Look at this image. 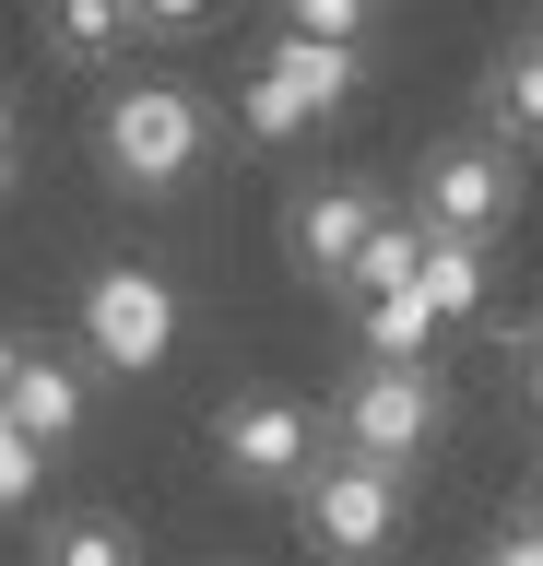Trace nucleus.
Instances as JSON below:
<instances>
[{
	"mask_svg": "<svg viewBox=\"0 0 543 566\" xmlns=\"http://www.w3.org/2000/svg\"><path fill=\"white\" fill-rule=\"evenodd\" d=\"M95 154H107L118 189H178L201 154H213V95L178 83V71H130L95 106Z\"/></svg>",
	"mask_w": 543,
	"mask_h": 566,
	"instance_id": "1",
	"label": "nucleus"
},
{
	"mask_svg": "<svg viewBox=\"0 0 543 566\" xmlns=\"http://www.w3.org/2000/svg\"><path fill=\"white\" fill-rule=\"evenodd\" d=\"M331 424H343V460L414 472V460L437 449V424H449L437 366H355V378H343V401H331Z\"/></svg>",
	"mask_w": 543,
	"mask_h": 566,
	"instance_id": "2",
	"label": "nucleus"
},
{
	"mask_svg": "<svg viewBox=\"0 0 543 566\" xmlns=\"http://www.w3.org/2000/svg\"><path fill=\"white\" fill-rule=\"evenodd\" d=\"M83 354L118 366V378H154V366L178 354V283L154 272V260H107V272H83Z\"/></svg>",
	"mask_w": 543,
	"mask_h": 566,
	"instance_id": "3",
	"label": "nucleus"
},
{
	"mask_svg": "<svg viewBox=\"0 0 543 566\" xmlns=\"http://www.w3.org/2000/svg\"><path fill=\"white\" fill-rule=\"evenodd\" d=\"M295 520H307V543L343 566H378L401 543V472H378V460H320L307 484H295Z\"/></svg>",
	"mask_w": 543,
	"mask_h": 566,
	"instance_id": "4",
	"label": "nucleus"
},
{
	"mask_svg": "<svg viewBox=\"0 0 543 566\" xmlns=\"http://www.w3.org/2000/svg\"><path fill=\"white\" fill-rule=\"evenodd\" d=\"M508 212H520V166H508L497 142H437L426 154V177H414V224H426V237L484 248Z\"/></svg>",
	"mask_w": 543,
	"mask_h": 566,
	"instance_id": "5",
	"label": "nucleus"
},
{
	"mask_svg": "<svg viewBox=\"0 0 543 566\" xmlns=\"http://www.w3.org/2000/svg\"><path fill=\"white\" fill-rule=\"evenodd\" d=\"M343 95H355V60L272 35V48H260V71H249V95H237V118H249V142H295V130H320Z\"/></svg>",
	"mask_w": 543,
	"mask_h": 566,
	"instance_id": "6",
	"label": "nucleus"
},
{
	"mask_svg": "<svg viewBox=\"0 0 543 566\" xmlns=\"http://www.w3.org/2000/svg\"><path fill=\"white\" fill-rule=\"evenodd\" d=\"M213 460L237 484H307V472H320V413L284 401V389H249V401H224Z\"/></svg>",
	"mask_w": 543,
	"mask_h": 566,
	"instance_id": "7",
	"label": "nucleus"
},
{
	"mask_svg": "<svg viewBox=\"0 0 543 566\" xmlns=\"http://www.w3.org/2000/svg\"><path fill=\"white\" fill-rule=\"evenodd\" d=\"M378 212H390V189H378V177H320V189L295 201L284 237H295V260H307L320 283H355L366 237H378Z\"/></svg>",
	"mask_w": 543,
	"mask_h": 566,
	"instance_id": "8",
	"label": "nucleus"
},
{
	"mask_svg": "<svg viewBox=\"0 0 543 566\" xmlns=\"http://www.w3.org/2000/svg\"><path fill=\"white\" fill-rule=\"evenodd\" d=\"M0 424H12L24 449H60V437L83 424V378L60 366V354H24V366L0 378Z\"/></svg>",
	"mask_w": 543,
	"mask_h": 566,
	"instance_id": "9",
	"label": "nucleus"
},
{
	"mask_svg": "<svg viewBox=\"0 0 543 566\" xmlns=\"http://www.w3.org/2000/svg\"><path fill=\"white\" fill-rule=\"evenodd\" d=\"M36 566H143V531L118 520V507H60L36 543Z\"/></svg>",
	"mask_w": 543,
	"mask_h": 566,
	"instance_id": "10",
	"label": "nucleus"
},
{
	"mask_svg": "<svg viewBox=\"0 0 543 566\" xmlns=\"http://www.w3.org/2000/svg\"><path fill=\"white\" fill-rule=\"evenodd\" d=\"M414 295H426V318H437V331H449V318H472V307H484V248L426 237V260H414Z\"/></svg>",
	"mask_w": 543,
	"mask_h": 566,
	"instance_id": "11",
	"label": "nucleus"
},
{
	"mask_svg": "<svg viewBox=\"0 0 543 566\" xmlns=\"http://www.w3.org/2000/svg\"><path fill=\"white\" fill-rule=\"evenodd\" d=\"M484 106H497V130H508V142H543V35L497 48V71H484Z\"/></svg>",
	"mask_w": 543,
	"mask_h": 566,
	"instance_id": "12",
	"label": "nucleus"
},
{
	"mask_svg": "<svg viewBox=\"0 0 543 566\" xmlns=\"http://www.w3.org/2000/svg\"><path fill=\"white\" fill-rule=\"evenodd\" d=\"M414 260H426V224H414V212H378V237H366V260H355V307L414 295Z\"/></svg>",
	"mask_w": 543,
	"mask_h": 566,
	"instance_id": "13",
	"label": "nucleus"
},
{
	"mask_svg": "<svg viewBox=\"0 0 543 566\" xmlns=\"http://www.w3.org/2000/svg\"><path fill=\"white\" fill-rule=\"evenodd\" d=\"M272 35H295V48H331V60H366L378 12H366V0H284V24H272Z\"/></svg>",
	"mask_w": 543,
	"mask_h": 566,
	"instance_id": "14",
	"label": "nucleus"
},
{
	"mask_svg": "<svg viewBox=\"0 0 543 566\" xmlns=\"http://www.w3.org/2000/svg\"><path fill=\"white\" fill-rule=\"evenodd\" d=\"M426 354H437L426 295H378V307H366V366H426Z\"/></svg>",
	"mask_w": 543,
	"mask_h": 566,
	"instance_id": "15",
	"label": "nucleus"
},
{
	"mask_svg": "<svg viewBox=\"0 0 543 566\" xmlns=\"http://www.w3.org/2000/svg\"><path fill=\"white\" fill-rule=\"evenodd\" d=\"M48 48H60V60H118V48H130V12H95V0H83V12L48 24Z\"/></svg>",
	"mask_w": 543,
	"mask_h": 566,
	"instance_id": "16",
	"label": "nucleus"
},
{
	"mask_svg": "<svg viewBox=\"0 0 543 566\" xmlns=\"http://www.w3.org/2000/svg\"><path fill=\"white\" fill-rule=\"evenodd\" d=\"M36 484H48V449H24V437L0 424V520H12V507H36Z\"/></svg>",
	"mask_w": 543,
	"mask_h": 566,
	"instance_id": "17",
	"label": "nucleus"
},
{
	"mask_svg": "<svg viewBox=\"0 0 543 566\" xmlns=\"http://www.w3.org/2000/svg\"><path fill=\"white\" fill-rule=\"evenodd\" d=\"M484 566H543V531H497V543H484Z\"/></svg>",
	"mask_w": 543,
	"mask_h": 566,
	"instance_id": "18",
	"label": "nucleus"
},
{
	"mask_svg": "<svg viewBox=\"0 0 543 566\" xmlns=\"http://www.w3.org/2000/svg\"><path fill=\"white\" fill-rule=\"evenodd\" d=\"M0 166H12V95H0Z\"/></svg>",
	"mask_w": 543,
	"mask_h": 566,
	"instance_id": "19",
	"label": "nucleus"
},
{
	"mask_svg": "<svg viewBox=\"0 0 543 566\" xmlns=\"http://www.w3.org/2000/svg\"><path fill=\"white\" fill-rule=\"evenodd\" d=\"M520 531H543V484H532V520H520Z\"/></svg>",
	"mask_w": 543,
	"mask_h": 566,
	"instance_id": "20",
	"label": "nucleus"
},
{
	"mask_svg": "<svg viewBox=\"0 0 543 566\" xmlns=\"http://www.w3.org/2000/svg\"><path fill=\"white\" fill-rule=\"evenodd\" d=\"M532 401H543V354H532Z\"/></svg>",
	"mask_w": 543,
	"mask_h": 566,
	"instance_id": "21",
	"label": "nucleus"
},
{
	"mask_svg": "<svg viewBox=\"0 0 543 566\" xmlns=\"http://www.w3.org/2000/svg\"><path fill=\"white\" fill-rule=\"evenodd\" d=\"M0 189H12V166H0Z\"/></svg>",
	"mask_w": 543,
	"mask_h": 566,
	"instance_id": "22",
	"label": "nucleus"
},
{
	"mask_svg": "<svg viewBox=\"0 0 543 566\" xmlns=\"http://www.w3.org/2000/svg\"><path fill=\"white\" fill-rule=\"evenodd\" d=\"M532 35H543V24H532Z\"/></svg>",
	"mask_w": 543,
	"mask_h": 566,
	"instance_id": "23",
	"label": "nucleus"
}]
</instances>
